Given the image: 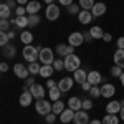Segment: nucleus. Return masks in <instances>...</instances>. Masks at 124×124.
<instances>
[{
    "mask_svg": "<svg viewBox=\"0 0 124 124\" xmlns=\"http://www.w3.org/2000/svg\"><path fill=\"white\" fill-rule=\"evenodd\" d=\"M63 61H65V70L70 71V73H75L78 68H81V58L78 56V55H75V53L65 56Z\"/></svg>",
    "mask_w": 124,
    "mask_h": 124,
    "instance_id": "1",
    "label": "nucleus"
},
{
    "mask_svg": "<svg viewBox=\"0 0 124 124\" xmlns=\"http://www.w3.org/2000/svg\"><path fill=\"white\" fill-rule=\"evenodd\" d=\"M22 55H23V60L27 63H35L38 60V55H40V50L33 45H25L23 50H22Z\"/></svg>",
    "mask_w": 124,
    "mask_h": 124,
    "instance_id": "2",
    "label": "nucleus"
},
{
    "mask_svg": "<svg viewBox=\"0 0 124 124\" xmlns=\"http://www.w3.org/2000/svg\"><path fill=\"white\" fill-rule=\"evenodd\" d=\"M38 60L41 65H53V61H55V53H53V50L51 48H41L40 50V55H38Z\"/></svg>",
    "mask_w": 124,
    "mask_h": 124,
    "instance_id": "3",
    "label": "nucleus"
},
{
    "mask_svg": "<svg viewBox=\"0 0 124 124\" xmlns=\"http://www.w3.org/2000/svg\"><path fill=\"white\" fill-rule=\"evenodd\" d=\"M60 13H61V10L58 7V3H50L45 8V18L48 22H55V20L60 18Z\"/></svg>",
    "mask_w": 124,
    "mask_h": 124,
    "instance_id": "4",
    "label": "nucleus"
},
{
    "mask_svg": "<svg viewBox=\"0 0 124 124\" xmlns=\"http://www.w3.org/2000/svg\"><path fill=\"white\" fill-rule=\"evenodd\" d=\"M35 111H37L40 116H46L48 113H51V103L46 101L45 98H43V99H37V103H35Z\"/></svg>",
    "mask_w": 124,
    "mask_h": 124,
    "instance_id": "5",
    "label": "nucleus"
},
{
    "mask_svg": "<svg viewBox=\"0 0 124 124\" xmlns=\"http://www.w3.org/2000/svg\"><path fill=\"white\" fill-rule=\"evenodd\" d=\"M73 86H75V79L71 76H65L58 81V88L61 93H68L70 89H73Z\"/></svg>",
    "mask_w": 124,
    "mask_h": 124,
    "instance_id": "6",
    "label": "nucleus"
},
{
    "mask_svg": "<svg viewBox=\"0 0 124 124\" xmlns=\"http://www.w3.org/2000/svg\"><path fill=\"white\" fill-rule=\"evenodd\" d=\"M85 43V37H83V33L81 31H73L70 37H68V45H71V46H81Z\"/></svg>",
    "mask_w": 124,
    "mask_h": 124,
    "instance_id": "7",
    "label": "nucleus"
},
{
    "mask_svg": "<svg viewBox=\"0 0 124 124\" xmlns=\"http://www.w3.org/2000/svg\"><path fill=\"white\" fill-rule=\"evenodd\" d=\"M55 51L58 53V56H68V55H73L75 53V46H71V45H65V43H58L56 48H55Z\"/></svg>",
    "mask_w": 124,
    "mask_h": 124,
    "instance_id": "8",
    "label": "nucleus"
},
{
    "mask_svg": "<svg viewBox=\"0 0 124 124\" xmlns=\"http://www.w3.org/2000/svg\"><path fill=\"white\" fill-rule=\"evenodd\" d=\"M30 93H31V96H33V99H43L45 98V86H41V85H38V83H35V85L31 86L28 89Z\"/></svg>",
    "mask_w": 124,
    "mask_h": 124,
    "instance_id": "9",
    "label": "nucleus"
},
{
    "mask_svg": "<svg viewBox=\"0 0 124 124\" xmlns=\"http://www.w3.org/2000/svg\"><path fill=\"white\" fill-rule=\"evenodd\" d=\"M13 73H15V76H18L20 79H27V78L30 76L28 68L25 66V65H22V63H15V66H13Z\"/></svg>",
    "mask_w": 124,
    "mask_h": 124,
    "instance_id": "10",
    "label": "nucleus"
},
{
    "mask_svg": "<svg viewBox=\"0 0 124 124\" xmlns=\"http://www.w3.org/2000/svg\"><path fill=\"white\" fill-rule=\"evenodd\" d=\"M73 123H75V124H89L88 111H85V109L76 111V113H75V117H73Z\"/></svg>",
    "mask_w": 124,
    "mask_h": 124,
    "instance_id": "11",
    "label": "nucleus"
},
{
    "mask_svg": "<svg viewBox=\"0 0 124 124\" xmlns=\"http://www.w3.org/2000/svg\"><path fill=\"white\" fill-rule=\"evenodd\" d=\"M116 94V86L111 85V83H104L101 86V96L106 98V99H111L113 96Z\"/></svg>",
    "mask_w": 124,
    "mask_h": 124,
    "instance_id": "12",
    "label": "nucleus"
},
{
    "mask_svg": "<svg viewBox=\"0 0 124 124\" xmlns=\"http://www.w3.org/2000/svg\"><path fill=\"white\" fill-rule=\"evenodd\" d=\"M106 10H108V7H106V3H103V2H96L94 5H93V8H91V15L93 17H103L106 13Z\"/></svg>",
    "mask_w": 124,
    "mask_h": 124,
    "instance_id": "13",
    "label": "nucleus"
},
{
    "mask_svg": "<svg viewBox=\"0 0 124 124\" xmlns=\"http://www.w3.org/2000/svg\"><path fill=\"white\" fill-rule=\"evenodd\" d=\"M121 108H123L121 101L111 99V103H108V104H106V113H108V114H119Z\"/></svg>",
    "mask_w": 124,
    "mask_h": 124,
    "instance_id": "14",
    "label": "nucleus"
},
{
    "mask_svg": "<svg viewBox=\"0 0 124 124\" xmlns=\"http://www.w3.org/2000/svg\"><path fill=\"white\" fill-rule=\"evenodd\" d=\"M25 8H27V15H35V13H38V12H40L41 3H40L38 0H30Z\"/></svg>",
    "mask_w": 124,
    "mask_h": 124,
    "instance_id": "15",
    "label": "nucleus"
},
{
    "mask_svg": "<svg viewBox=\"0 0 124 124\" xmlns=\"http://www.w3.org/2000/svg\"><path fill=\"white\" fill-rule=\"evenodd\" d=\"M101 79H103V76H101L99 71H88V79H86V81L91 86H98L101 83Z\"/></svg>",
    "mask_w": 124,
    "mask_h": 124,
    "instance_id": "16",
    "label": "nucleus"
},
{
    "mask_svg": "<svg viewBox=\"0 0 124 124\" xmlns=\"http://www.w3.org/2000/svg\"><path fill=\"white\" fill-rule=\"evenodd\" d=\"M31 101H33V96H31L30 91H23L18 98V103H20L22 108H28V106L31 104Z\"/></svg>",
    "mask_w": 124,
    "mask_h": 124,
    "instance_id": "17",
    "label": "nucleus"
},
{
    "mask_svg": "<svg viewBox=\"0 0 124 124\" xmlns=\"http://www.w3.org/2000/svg\"><path fill=\"white\" fill-rule=\"evenodd\" d=\"M73 79H75V83H78V85H83L86 79H88V73H86L83 68H78L76 71L73 73Z\"/></svg>",
    "mask_w": 124,
    "mask_h": 124,
    "instance_id": "18",
    "label": "nucleus"
},
{
    "mask_svg": "<svg viewBox=\"0 0 124 124\" xmlns=\"http://www.w3.org/2000/svg\"><path fill=\"white\" fill-rule=\"evenodd\" d=\"M78 20H79L81 25H88V23H91V20H93L91 10H81V12L78 13Z\"/></svg>",
    "mask_w": 124,
    "mask_h": 124,
    "instance_id": "19",
    "label": "nucleus"
},
{
    "mask_svg": "<svg viewBox=\"0 0 124 124\" xmlns=\"http://www.w3.org/2000/svg\"><path fill=\"white\" fill-rule=\"evenodd\" d=\"M73 117H75V111L73 109H70V108H65V111L60 114V121L63 124H68L73 121Z\"/></svg>",
    "mask_w": 124,
    "mask_h": 124,
    "instance_id": "20",
    "label": "nucleus"
},
{
    "mask_svg": "<svg viewBox=\"0 0 124 124\" xmlns=\"http://www.w3.org/2000/svg\"><path fill=\"white\" fill-rule=\"evenodd\" d=\"M81 103H83V99H79L78 96H71V98L68 99L66 104H68V108H70V109H73V111L76 113V111H79V109H81Z\"/></svg>",
    "mask_w": 124,
    "mask_h": 124,
    "instance_id": "21",
    "label": "nucleus"
},
{
    "mask_svg": "<svg viewBox=\"0 0 124 124\" xmlns=\"http://www.w3.org/2000/svg\"><path fill=\"white\" fill-rule=\"evenodd\" d=\"M113 60H114V65L124 70V50H116L114 55H113Z\"/></svg>",
    "mask_w": 124,
    "mask_h": 124,
    "instance_id": "22",
    "label": "nucleus"
},
{
    "mask_svg": "<svg viewBox=\"0 0 124 124\" xmlns=\"http://www.w3.org/2000/svg\"><path fill=\"white\" fill-rule=\"evenodd\" d=\"M53 73H55V68L51 66V65H41V68H40V76L41 78H51L53 76Z\"/></svg>",
    "mask_w": 124,
    "mask_h": 124,
    "instance_id": "23",
    "label": "nucleus"
},
{
    "mask_svg": "<svg viewBox=\"0 0 124 124\" xmlns=\"http://www.w3.org/2000/svg\"><path fill=\"white\" fill-rule=\"evenodd\" d=\"M10 23H13V25L18 27V28H25V27H28V17H27V15H23V17H15V18L10 20Z\"/></svg>",
    "mask_w": 124,
    "mask_h": 124,
    "instance_id": "24",
    "label": "nucleus"
},
{
    "mask_svg": "<svg viewBox=\"0 0 124 124\" xmlns=\"http://www.w3.org/2000/svg\"><path fill=\"white\" fill-rule=\"evenodd\" d=\"M33 33L28 31V30H23L22 31V35H20V41L23 43V45H31V41H33Z\"/></svg>",
    "mask_w": 124,
    "mask_h": 124,
    "instance_id": "25",
    "label": "nucleus"
},
{
    "mask_svg": "<svg viewBox=\"0 0 124 124\" xmlns=\"http://www.w3.org/2000/svg\"><path fill=\"white\" fill-rule=\"evenodd\" d=\"M63 111H65V103H63L61 99H58V101H55V103H51V113H55L56 116H60Z\"/></svg>",
    "mask_w": 124,
    "mask_h": 124,
    "instance_id": "26",
    "label": "nucleus"
},
{
    "mask_svg": "<svg viewBox=\"0 0 124 124\" xmlns=\"http://www.w3.org/2000/svg\"><path fill=\"white\" fill-rule=\"evenodd\" d=\"M89 35H91V38L93 40H103V35H104V31H103V28H101V27H98V25H96V27H91V28H89Z\"/></svg>",
    "mask_w": 124,
    "mask_h": 124,
    "instance_id": "27",
    "label": "nucleus"
},
{
    "mask_svg": "<svg viewBox=\"0 0 124 124\" xmlns=\"http://www.w3.org/2000/svg\"><path fill=\"white\" fill-rule=\"evenodd\" d=\"M2 51H3V56H5V58H13L15 55H17V48L13 46L12 43H8V45H5Z\"/></svg>",
    "mask_w": 124,
    "mask_h": 124,
    "instance_id": "28",
    "label": "nucleus"
},
{
    "mask_svg": "<svg viewBox=\"0 0 124 124\" xmlns=\"http://www.w3.org/2000/svg\"><path fill=\"white\" fill-rule=\"evenodd\" d=\"M10 17H12V8L7 3H0V18L10 20Z\"/></svg>",
    "mask_w": 124,
    "mask_h": 124,
    "instance_id": "29",
    "label": "nucleus"
},
{
    "mask_svg": "<svg viewBox=\"0 0 124 124\" xmlns=\"http://www.w3.org/2000/svg\"><path fill=\"white\" fill-rule=\"evenodd\" d=\"M61 91H60V88H51V89H48V96H50V99L55 103V101H58V99H61Z\"/></svg>",
    "mask_w": 124,
    "mask_h": 124,
    "instance_id": "30",
    "label": "nucleus"
},
{
    "mask_svg": "<svg viewBox=\"0 0 124 124\" xmlns=\"http://www.w3.org/2000/svg\"><path fill=\"white\" fill-rule=\"evenodd\" d=\"M101 123L103 124H119V116L117 114H106Z\"/></svg>",
    "mask_w": 124,
    "mask_h": 124,
    "instance_id": "31",
    "label": "nucleus"
},
{
    "mask_svg": "<svg viewBox=\"0 0 124 124\" xmlns=\"http://www.w3.org/2000/svg\"><path fill=\"white\" fill-rule=\"evenodd\" d=\"M27 68H28V73H30V75H31V76H35V75H38V73H40L41 65L35 61V63H28V66H27Z\"/></svg>",
    "mask_w": 124,
    "mask_h": 124,
    "instance_id": "32",
    "label": "nucleus"
},
{
    "mask_svg": "<svg viewBox=\"0 0 124 124\" xmlns=\"http://www.w3.org/2000/svg\"><path fill=\"white\" fill-rule=\"evenodd\" d=\"M94 3H96L94 0H79L78 2V5L81 7V10H91Z\"/></svg>",
    "mask_w": 124,
    "mask_h": 124,
    "instance_id": "33",
    "label": "nucleus"
},
{
    "mask_svg": "<svg viewBox=\"0 0 124 124\" xmlns=\"http://www.w3.org/2000/svg\"><path fill=\"white\" fill-rule=\"evenodd\" d=\"M51 66L55 68V71H61V70H65V61L61 58H55V61H53Z\"/></svg>",
    "mask_w": 124,
    "mask_h": 124,
    "instance_id": "34",
    "label": "nucleus"
},
{
    "mask_svg": "<svg viewBox=\"0 0 124 124\" xmlns=\"http://www.w3.org/2000/svg\"><path fill=\"white\" fill-rule=\"evenodd\" d=\"M0 31H5V33H8V31H10V20L0 18Z\"/></svg>",
    "mask_w": 124,
    "mask_h": 124,
    "instance_id": "35",
    "label": "nucleus"
},
{
    "mask_svg": "<svg viewBox=\"0 0 124 124\" xmlns=\"http://www.w3.org/2000/svg\"><path fill=\"white\" fill-rule=\"evenodd\" d=\"M28 17V25L30 27H37L40 23V15L38 13H35V15H27Z\"/></svg>",
    "mask_w": 124,
    "mask_h": 124,
    "instance_id": "36",
    "label": "nucleus"
},
{
    "mask_svg": "<svg viewBox=\"0 0 124 124\" xmlns=\"http://www.w3.org/2000/svg\"><path fill=\"white\" fill-rule=\"evenodd\" d=\"M89 96H91L93 99H98V98L101 96V88H99V86H91V89H89Z\"/></svg>",
    "mask_w": 124,
    "mask_h": 124,
    "instance_id": "37",
    "label": "nucleus"
},
{
    "mask_svg": "<svg viewBox=\"0 0 124 124\" xmlns=\"http://www.w3.org/2000/svg\"><path fill=\"white\" fill-rule=\"evenodd\" d=\"M79 12H81V7H79L78 3H71V5L68 7V13H70V15H78Z\"/></svg>",
    "mask_w": 124,
    "mask_h": 124,
    "instance_id": "38",
    "label": "nucleus"
},
{
    "mask_svg": "<svg viewBox=\"0 0 124 124\" xmlns=\"http://www.w3.org/2000/svg\"><path fill=\"white\" fill-rule=\"evenodd\" d=\"M123 71H124L123 68H119V66H116V65H114V66L111 68V76H113V78H121Z\"/></svg>",
    "mask_w": 124,
    "mask_h": 124,
    "instance_id": "39",
    "label": "nucleus"
},
{
    "mask_svg": "<svg viewBox=\"0 0 124 124\" xmlns=\"http://www.w3.org/2000/svg\"><path fill=\"white\" fill-rule=\"evenodd\" d=\"M35 85V76H28L25 79V85H23V91H28L31 86Z\"/></svg>",
    "mask_w": 124,
    "mask_h": 124,
    "instance_id": "40",
    "label": "nucleus"
},
{
    "mask_svg": "<svg viewBox=\"0 0 124 124\" xmlns=\"http://www.w3.org/2000/svg\"><path fill=\"white\" fill-rule=\"evenodd\" d=\"M8 41H10L8 35H7L5 31H0V46H5V45H8Z\"/></svg>",
    "mask_w": 124,
    "mask_h": 124,
    "instance_id": "41",
    "label": "nucleus"
},
{
    "mask_svg": "<svg viewBox=\"0 0 124 124\" xmlns=\"http://www.w3.org/2000/svg\"><path fill=\"white\" fill-rule=\"evenodd\" d=\"M91 108H93V99H83V103H81V109L89 111Z\"/></svg>",
    "mask_w": 124,
    "mask_h": 124,
    "instance_id": "42",
    "label": "nucleus"
},
{
    "mask_svg": "<svg viewBox=\"0 0 124 124\" xmlns=\"http://www.w3.org/2000/svg\"><path fill=\"white\" fill-rule=\"evenodd\" d=\"M15 15H17V17H23V15H27V8H25L23 5H18V7L15 8Z\"/></svg>",
    "mask_w": 124,
    "mask_h": 124,
    "instance_id": "43",
    "label": "nucleus"
},
{
    "mask_svg": "<svg viewBox=\"0 0 124 124\" xmlns=\"http://www.w3.org/2000/svg\"><path fill=\"white\" fill-rule=\"evenodd\" d=\"M45 121H46L48 124H55V121H56V114H55V113H48V114L45 116Z\"/></svg>",
    "mask_w": 124,
    "mask_h": 124,
    "instance_id": "44",
    "label": "nucleus"
},
{
    "mask_svg": "<svg viewBox=\"0 0 124 124\" xmlns=\"http://www.w3.org/2000/svg\"><path fill=\"white\" fill-rule=\"evenodd\" d=\"M58 83L55 81V79H51V78H48V81H46V88L48 89H51V88H56Z\"/></svg>",
    "mask_w": 124,
    "mask_h": 124,
    "instance_id": "45",
    "label": "nucleus"
},
{
    "mask_svg": "<svg viewBox=\"0 0 124 124\" xmlns=\"http://www.w3.org/2000/svg\"><path fill=\"white\" fill-rule=\"evenodd\" d=\"M7 5H8V7H10L12 10H15L17 7H18V3H17V0H8V2H7Z\"/></svg>",
    "mask_w": 124,
    "mask_h": 124,
    "instance_id": "46",
    "label": "nucleus"
},
{
    "mask_svg": "<svg viewBox=\"0 0 124 124\" xmlns=\"http://www.w3.org/2000/svg\"><path fill=\"white\" fill-rule=\"evenodd\" d=\"M58 3L63 5V7H70V5L73 3V0H58Z\"/></svg>",
    "mask_w": 124,
    "mask_h": 124,
    "instance_id": "47",
    "label": "nucleus"
},
{
    "mask_svg": "<svg viewBox=\"0 0 124 124\" xmlns=\"http://www.w3.org/2000/svg\"><path fill=\"white\" fill-rule=\"evenodd\" d=\"M0 71H2V73H7V71H8V63H5V61L0 63Z\"/></svg>",
    "mask_w": 124,
    "mask_h": 124,
    "instance_id": "48",
    "label": "nucleus"
},
{
    "mask_svg": "<svg viewBox=\"0 0 124 124\" xmlns=\"http://www.w3.org/2000/svg\"><path fill=\"white\" fill-rule=\"evenodd\" d=\"M117 48L119 50H124V37H119L117 38Z\"/></svg>",
    "mask_w": 124,
    "mask_h": 124,
    "instance_id": "49",
    "label": "nucleus"
},
{
    "mask_svg": "<svg viewBox=\"0 0 124 124\" xmlns=\"http://www.w3.org/2000/svg\"><path fill=\"white\" fill-rule=\"evenodd\" d=\"M81 89H83V91H88V93H89V89H91V85H89L88 81H85V83L81 85Z\"/></svg>",
    "mask_w": 124,
    "mask_h": 124,
    "instance_id": "50",
    "label": "nucleus"
},
{
    "mask_svg": "<svg viewBox=\"0 0 124 124\" xmlns=\"http://www.w3.org/2000/svg\"><path fill=\"white\" fill-rule=\"evenodd\" d=\"M103 40H104V41H111V40H113L111 33H104V35H103Z\"/></svg>",
    "mask_w": 124,
    "mask_h": 124,
    "instance_id": "51",
    "label": "nucleus"
},
{
    "mask_svg": "<svg viewBox=\"0 0 124 124\" xmlns=\"http://www.w3.org/2000/svg\"><path fill=\"white\" fill-rule=\"evenodd\" d=\"M83 37H85V41H91V35H89V31H86V33H83Z\"/></svg>",
    "mask_w": 124,
    "mask_h": 124,
    "instance_id": "52",
    "label": "nucleus"
},
{
    "mask_svg": "<svg viewBox=\"0 0 124 124\" xmlns=\"http://www.w3.org/2000/svg\"><path fill=\"white\" fill-rule=\"evenodd\" d=\"M28 2H30V0H17V3H18V5H23V7H27Z\"/></svg>",
    "mask_w": 124,
    "mask_h": 124,
    "instance_id": "53",
    "label": "nucleus"
},
{
    "mask_svg": "<svg viewBox=\"0 0 124 124\" xmlns=\"http://www.w3.org/2000/svg\"><path fill=\"white\" fill-rule=\"evenodd\" d=\"M117 116H119V119H123V121H124V106L121 108V111H119V114H117Z\"/></svg>",
    "mask_w": 124,
    "mask_h": 124,
    "instance_id": "54",
    "label": "nucleus"
},
{
    "mask_svg": "<svg viewBox=\"0 0 124 124\" xmlns=\"http://www.w3.org/2000/svg\"><path fill=\"white\" fill-rule=\"evenodd\" d=\"M89 124H103L99 119H89Z\"/></svg>",
    "mask_w": 124,
    "mask_h": 124,
    "instance_id": "55",
    "label": "nucleus"
},
{
    "mask_svg": "<svg viewBox=\"0 0 124 124\" xmlns=\"http://www.w3.org/2000/svg\"><path fill=\"white\" fill-rule=\"evenodd\" d=\"M7 35H8V38H10V40H13V38H15V31H8Z\"/></svg>",
    "mask_w": 124,
    "mask_h": 124,
    "instance_id": "56",
    "label": "nucleus"
},
{
    "mask_svg": "<svg viewBox=\"0 0 124 124\" xmlns=\"http://www.w3.org/2000/svg\"><path fill=\"white\" fill-rule=\"evenodd\" d=\"M119 79H121V85H123V88H124V71H123V75H121V78H119Z\"/></svg>",
    "mask_w": 124,
    "mask_h": 124,
    "instance_id": "57",
    "label": "nucleus"
},
{
    "mask_svg": "<svg viewBox=\"0 0 124 124\" xmlns=\"http://www.w3.org/2000/svg\"><path fill=\"white\" fill-rule=\"evenodd\" d=\"M43 2H45V3H46V5H50V3H55V2H53V0H43Z\"/></svg>",
    "mask_w": 124,
    "mask_h": 124,
    "instance_id": "58",
    "label": "nucleus"
},
{
    "mask_svg": "<svg viewBox=\"0 0 124 124\" xmlns=\"http://www.w3.org/2000/svg\"><path fill=\"white\" fill-rule=\"evenodd\" d=\"M121 104H123V106H124V101H121Z\"/></svg>",
    "mask_w": 124,
    "mask_h": 124,
    "instance_id": "59",
    "label": "nucleus"
},
{
    "mask_svg": "<svg viewBox=\"0 0 124 124\" xmlns=\"http://www.w3.org/2000/svg\"><path fill=\"white\" fill-rule=\"evenodd\" d=\"M0 73H2V71H0Z\"/></svg>",
    "mask_w": 124,
    "mask_h": 124,
    "instance_id": "60",
    "label": "nucleus"
}]
</instances>
